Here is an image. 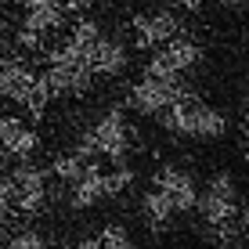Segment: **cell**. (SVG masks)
Listing matches in <instances>:
<instances>
[{
  "label": "cell",
  "mask_w": 249,
  "mask_h": 249,
  "mask_svg": "<svg viewBox=\"0 0 249 249\" xmlns=\"http://www.w3.org/2000/svg\"><path fill=\"white\" fill-rule=\"evenodd\" d=\"M184 98H192V90H188L177 76L174 80H148V76H144L141 83L130 87V105L144 116H162L170 105H177V101H184Z\"/></svg>",
  "instance_id": "1"
},
{
  "label": "cell",
  "mask_w": 249,
  "mask_h": 249,
  "mask_svg": "<svg viewBox=\"0 0 249 249\" xmlns=\"http://www.w3.org/2000/svg\"><path fill=\"white\" fill-rule=\"evenodd\" d=\"M199 58H202L199 44H192V40H170L166 47H159L156 54H152L144 76H148V80H174L177 72L199 65Z\"/></svg>",
  "instance_id": "2"
},
{
  "label": "cell",
  "mask_w": 249,
  "mask_h": 249,
  "mask_svg": "<svg viewBox=\"0 0 249 249\" xmlns=\"http://www.w3.org/2000/svg\"><path fill=\"white\" fill-rule=\"evenodd\" d=\"M11 177V188H15V210L18 213H40L44 210V202H47V170H40V166H29V162H22L15 174H7Z\"/></svg>",
  "instance_id": "3"
},
{
  "label": "cell",
  "mask_w": 249,
  "mask_h": 249,
  "mask_svg": "<svg viewBox=\"0 0 249 249\" xmlns=\"http://www.w3.org/2000/svg\"><path fill=\"white\" fill-rule=\"evenodd\" d=\"M94 144H98V156L112 159L116 166H123L126 159V148H130V130H126V119L119 108H112V112H105L98 119V126L90 130Z\"/></svg>",
  "instance_id": "4"
},
{
  "label": "cell",
  "mask_w": 249,
  "mask_h": 249,
  "mask_svg": "<svg viewBox=\"0 0 249 249\" xmlns=\"http://www.w3.org/2000/svg\"><path fill=\"white\" fill-rule=\"evenodd\" d=\"M156 188L174 202V210H181V213L199 206V188H195V181L184 174V170H177V166H162L156 174Z\"/></svg>",
  "instance_id": "5"
},
{
  "label": "cell",
  "mask_w": 249,
  "mask_h": 249,
  "mask_svg": "<svg viewBox=\"0 0 249 249\" xmlns=\"http://www.w3.org/2000/svg\"><path fill=\"white\" fill-rule=\"evenodd\" d=\"M134 29H137V47H166L181 33V18L174 11H159L148 18H134Z\"/></svg>",
  "instance_id": "6"
},
{
  "label": "cell",
  "mask_w": 249,
  "mask_h": 249,
  "mask_svg": "<svg viewBox=\"0 0 249 249\" xmlns=\"http://www.w3.org/2000/svg\"><path fill=\"white\" fill-rule=\"evenodd\" d=\"M40 137L36 130L22 123L15 116H0V156H11V159H29L36 152Z\"/></svg>",
  "instance_id": "7"
},
{
  "label": "cell",
  "mask_w": 249,
  "mask_h": 249,
  "mask_svg": "<svg viewBox=\"0 0 249 249\" xmlns=\"http://www.w3.org/2000/svg\"><path fill=\"white\" fill-rule=\"evenodd\" d=\"M36 76L40 72H33L22 58H0V94L11 98V101H18V105H25L33 83H36Z\"/></svg>",
  "instance_id": "8"
},
{
  "label": "cell",
  "mask_w": 249,
  "mask_h": 249,
  "mask_svg": "<svg viewBox=\"0 0 249 249\" xmlns=\"http://www.w3.org/2000/svg\"><path fill=\"white\" fill-rule=\"evenodd\" d=\"M87 54V65L94 76H119L126 69V47L119 44V40H105L101 36L94 47L83 51Z\"/></svg>",
  "instance_id": "9"
},
{
  "label": "cell",
  "mask_w": 249,
  "mask_h": 249,
  "mask_svg": "<svg viewBox=\"0 0 249 249\" xmlns=\"http://www.w3.org/2000/svg\"><path fill=\"white\" fill-rule=\"evenodd\" d=\"M101 199H108L105 174H101L98 162H87L83 177L72 184V195H69V202H72V210H90V206H98Z\"/></svg>",
  "instance_id": "10"
},
{
  "label": "cell",
  "mask_w": 249,
  "mask_h": 249,
  "mask_svg": "<svg viewBox=\"0 0 249 249\" xmlns=\"http://www.w3.org/2000/svg\"><path fill=\"white\" fill-rule=\"evenodd\" d=\"M65 22V11L58 0H25V25L22 29H33L44 36L47 29H58Z\"/></svg>",
  "instance_id": "11"
},
{
  "label": "cell",
  "mask_w": 249,
  "mask_h": 249,
  "mask_svg": "<svg viewBox=\"0 0 249 249\" xmlns=\"http://www.w3.org/2000/svg\"><path fill=\"white\" fill-rule=\"evenodd\" d=\"M195 116H199V101H195V98H184V101H177V105H170L159 119H162V126H166L170 134H188V137H195Z\"/></svg>",
  "instance_id": "12"
},
{
  "label": "cell",
  "mask_w": 249,
  "mask_h": 249,
  "mask_svg": "<svg viewBox=\"0 0 249 249\" xmlns=\"http://www.w3.org/2000/svg\"><path fill=\"white\" fill-rule=\"evenodd\" d=\"M195 210L202 213V220L210 228H220V224H231L235 220V213H238V206H235V199H220V195H199V206Z\"/></svg>",
  "instance_id": "13"
},
{
  "label": "cell",
  "mask_w": 249,
  "mask_h": 249,
  "mask_svg": "<svg viewBox=\"0 0 249 249\" xmlns=\"http://www.w3.org/2000/svg\"><path fill=\"white\" fill-rule=\"evenodd\" d=\"M228 134V116L217 112L213 105H202L199 101V116H195V137H220Z\"/></svg>",
  "instance_id": "14"
},
{
  "label": "cell",
  "mask_w": 249,
  "mask_h": 249,
  "mask_svg": "<svg viewBox=\"0 0 249 249\" xmlns=\"http://www.w3.org/2000/svg\"><path fill=\"white\" fill-rule=\"evenodd\" d=\"M144 217H148V224L152 228H162L170 217H174V202L166 199V195L159 192V188H152V192H144Z\"/></svg>",
  "instance_id": "15"
},
{
  "label": "cell",
  "mask_w": 249,
  "mask_h": 249,
  "mask_svg": "<svg viewBox=\"0 0 249 249\" xmlns=\"http://www.w3.org/2000/svg\"><path fill=\"white\" fill-rule=\"evenodd\" d=\"M47 101H51V90H47V83H44V76H36V83H33L29 98H25V108H29L33 123H40V119H44V108H47Z\"/></svg>",
  "instance_id": "16"
},
{
  "label": "cell",
  "mask_w": 249,
  "mask_h": 249,
  "mask_svg": "<svg viewBox=\"0 0 249 249\" xmlns=\"http://www.w3.org/2000/svg\"><path fill=\"white\" fill-rule=\"evenodd\" d=\"M101 40V29H98V22L94 18H80L76 22V29H72V40L69 44H76L80 51H87V47H94Z\"/></svg>",
  "instance_id": "17"
},
{
  "label": "cell",
  "mask_w": 249,
  "mask_h": 249,
  "mask_svg": "<svg viewBox=\"0 0 249 249\" xmlns=\"http://www.w3.org/2000/svg\"><path fill=\"white\" fill-rule=\"evenodd\" d=\"M83 170H87V162L83 159H76V156H62L54 162V166H51V174L54 177H62V181H69V184H76L83 177Z\"/></svg>",
  "instance_id": "18"
},
{
  "label": "cell",
  "mask_w": 249,
  "mask_h": 249,
  "mask_svg": "<svg viewBox=\"0 0 249 249\" xmlns=\"http://www.w3.org/2000/svg\"><path fill=\"white\" fill-rule=\"evenodd\" d=\"M4 249H47L44 242V235L40 231H33V228H18L11 238H7V246Z\"/></svg>",
  "instance_id": "19"
},
{
  "label": "cell",
  "mask_w": 249,
  "mask_h": 249,
  "mask_svg": "<svg viewBox=\"0 0 249 249\" xmlns=\"http://www.w3.org/2000/svg\"><path fill=\"white\" fill-rule=\"evenodd\" d=\"M98 238H101V249H123V246H130V235H126L123 224H108Z\"/></svg>",
  "instance_id": "20"
},
{
  "label": "cell",
  "mask_w": 249,
  "mask_h": 249,
  "mask_svg": "<svg viewBox=\"0 0 249 249\" xmlns=\"http://www.w3.org/2000/svg\"><path fill=\"white\" fill-rule=\"evenodd\" d=\"M206 192H210V195H220V199H235V177H231V174H217Z\"/></svg>",
  "instance_id": "21"
},
{
  "label": "cell",
  "mask_w": 249,
  "mask_h": 249,
  "mask_svg": "<svg viewBox=\"0 0 249 249\" xmlns=\"http://www.w3.org/2000/svg\"><path fill=\"white\" fill-rule=\"evenodd\" d=\"M11 202H15V188H11V177L0 174V224L11 217Z\"/></svg>",
  "instance_id": "22"
},
{
  "label": "cell",
  "mask_w": 249,
  "mask_h": 249,
  "mask_svg": "<svg viewBox=\"0 0 249 249\" xmlns=\"http://www.w3.org/2000/svg\"><path fill=\"white\" fill-rule=\"evenodd\" d=\"M15 44L29 51V47H40V44H44V36H40V33H33V29H22L18 36H15Z\"/></svg>",
  "instance_id": "23"
},
{
  "label": "cell",
  "mask_w": 249,
  "mask_h": 249,
  "mask_svg": "<svg viewBox=\"0 0 249 249\" xmlns=\"http://www.w3.org/2000/svg\"><path fill=\"white\" fill-rule=\"evenodd\" d=\"M177 4H181L184 11H202V4H206V0H177Z\"/></svg>",
  "instance_id": "24"
},
{
  "label": "cell",
  "mask_w": 249,
  "mask_h": 249,
  "mask_svg": "<svg viewBox=\"0 0 249 249\" xmlns=\"http://www.w3.org/2000/svg\"><path fill=\"white\" fill-rule=\"evenodd\" d=\"M4 44H7V22L0 18V58H4Z\"/></svg>",
  "instance_id": "25"
},
{
  "label": "cell",
  "mask_w": 249,
  "mask_h": 249,
  "mask_svg": "<svg viewBox=\"0 0 249 249\" xmlns=\"http://www.w3.org/2000/svg\"><path fill=\"white\" fill-rule=\"evenodd\" d=\"M80 249H101V238H83Z\"/></svg>",
  "instance_id": "26"
},
{
  "label": "cell",
  "mask_w": 249,
  "mask_h": 249,
  "mask_svg": "<svg viewBox=\"0 0 249 249\" xmlns=\"http://www.w3.org/2000/svg\"><path fill=\"white\" fill-rule=\"evenodd\" d=\"M217 4H224V7H242L246 0H217Z\"/></svg>",
  "instance_id": "27"
},
{
  "label": "cell",
  "mask_w": 249,
  "mask_h": 249,
  "mask_svg": "<svg viewBox=\"0 0 249 249\" xmlns=\"http://www.w3.org/2000/svg\"><path fill=\"white\" fill-rule=\"evenodd\" d=\"M242 130H246V137H249V108H246V116H242Z\"/></svg>",
  "instance_id": "28"
},
{
  "label": "cell",
  "mask_w": 249,
  "mask_h": 249,
  "mask_svg": "<svg viewBox=\"0 0 249 249\" xmlns=\"http://www.w3.org/2000/svg\"><path fill=\"white\" fill-rule=\"evenodd\" d=\"M62 249H76V246H62Z\"/></svg>",
  "instance_id": "29"
},
{
  "label": "cell",
  "mask_w": 249,
  "mask_h": 249,
  "mask_svg": "<svg viewBox=\"0 0 249 249\" xmlns=\"http://www.w3.org/2000/svg\"><path fill=\"white\" fill-rule=\"evenodd\" d=\"M123 249H134V246H123Z\"/></svg>",
  "instance_id": "30"
},
{
  "label": "cell",
  "mask_w": 249,
  "mask_h": 249,
  "mask_svg": "<svg viewBox=\"0 0 249 249\" xmlns=\"http://www.w3.org/2000/svg\"><path fill=\"white\" fill-rule=\"evenodd\" d=\"M246 162H249V156H246Z\"/></svg>",
  "instance_id": "31"
},
{
  "label": "cell",
  "mask_w": 249,
  "mask_h": 249,
  "mask_svg": "<svg viewBox=\"0 0 249 249\" xmlns=\"http://www.w3.org/2000/svg\"><path fill=\"white\" fill-rule=\"evenodd\" d=\"M58 4H62V0H58Z\"/></svg>",
  "instance_id": "32"
},
{
  "label": "cell",
  "mask_w": 249,
  "mask_h": 249,
  "mask_svg": "<svg viewBox=\"0 0 249 249\" xmlns=\"http://www.w3.org/2000/svg\"><path fill=\"white\" fill-rule=\"evenodd\" d=\"M0 249H4V246H0Z\"/></svg>",
  "instance_id": "33"
}]
</instances>
